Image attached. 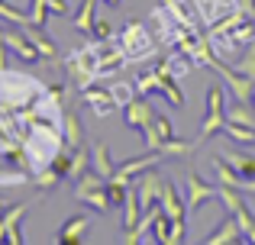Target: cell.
<instances>
[{
  "instance_id": "obj_1",
  "label": "cell",
  "mask_w": 255,
  "mask_h": 245,
  "mask_svg": "<svg viewBox=\"0 0 255 245\" xmlns=\"http://www.w3.org/2000/svg\"><path fill=\"white\" fill-rule=\"evenodd\" d=\"M65 71H68V78L75 81V87H78V90H84V87H91V84H97V78H100L97 39L71 52V55L65 58Z\"/></svg>"
},
{
  "instance_id": "obj_2",
  "label": "cell",
  "mask_w": 255,
  "mask_h": 245,
  "mask_svg": "<svg viewBox=\"0 0 255 245\" xmlns=\"http://www.w3.org/2000/svg\"><path fill=\"white\" fill-rule=\"evenodd\" d=\"M120 45H123L129 65L149 62V58H155V52H158V42L149 36V29H145L142 23H136V19L123 26V32H120Z\"/></svg>"
},
{
  "instance_id": "obj_3",
  "label": "cell",
  "mask_w": 255,
  "mask_h": 245,
  "mask_svg": "<svg viewBox=\"0 0 255 245\" xmlns=\"http://www.w3.org/2000/svg\"><path fill=\"white\" fill-rule=\"evenodd\" d=\"M71 194H75L78 203H84V207L97 210V213H107L110 210V197H107V177L97 174V171H84L81 177L75 181V187H71Z\"/></svg>"
},
{
  "instance_id": "obj_4",
  "label": "cell",
  "mask_w": 255,
  "mask_h": 245,
  "mask_svg": "<svg viewBox=\"0 0 255 245\" xmlns=\"http://www.w3.org/2000/svg\"><path fill=\"white\" fill-rule=\"evenodd\" d=\"M226 126V94L220 84H210L207 87V113L204 120H200V132H197V145L207 142L210 136H217V132H223Z\"/></svg>"
},
{
  "instance_id": "obj_5",
  "label": "cell",
  "mask_w": 255,
  "mask_h": 245,
  "mask_svg": "<svg viewBox=\"0 0 255 245\" xmlns=\"http://www.w3.org/2000/svg\"><path fill=\"white\" fill-rule=\"evenodd\" d=\"M36 200H26V203H10V210L0 213V242H10V245H23L26 236L19 233V220L26 216V210L32 207Z\"/></svg>"
},
{
  "instance_id": "obj_6",
  "label": "cell",
  "mask_w": 255,
  "mask_h": 245,
  "mask_svg": "<svg viewBox=\"0 0 255 245\" xmlns=\"http://www.w3.org/2000/svg\"><path fill=\"white\" fill-rule=\"evenodd\" d=\"M6 26H10V23H3V19H0V39H3V45H6V49H10L13 55H19L26 65L39 62L42 55H39V49L29 42V36H26L23 29H6Z\"/></svg>"
},
{
  "instance_id": "obj_7",
  "label": "cell",
  "mask_w": 255,
  "mask_h": 245,
  "mask_svg": "<svg viewBox=\"0 0 255 245\" xmlns=\"http://www.w3.org/2000/svg\"><path fill=\"white\" fill-rule=\"evenodd\" d=\"M81 94V103L84 107H91V113L94 116H113L120 110V103L113 100V94H110V87H100V84H91V87H84V90H78Z\"/></svg>"
},
{
  "instance_id": "obj_8",
  "label": "cell",
  "mask_w": 255,
  "mask_h": 245,
  "mask_svg": "<svg viewBox=\"0 0 255 245\" xmlns=\"http://www.w3.org/2000/svg\"><path fill=\"white\" fill-rule=\"evenodd\" d=\"M123 120H126V126H129V129L145 132L152 123H155V107L145 100V94H136V97H132V100L123 107Z\"/></svg>"
},
{
  "instance_id": "obj_9",
  "label": "cell",
  "mask_w": 255,
  "mask_h": 245,
  "mask_svg": "<svg viewBox=\"0 0 255 245\" xmlns=\"http://www.w3.org/2000/svg\"><path fill=\"white\" fill-rule=\"evenodd\" d=\"M191 6H194V13H197L207 26L220 23L223 16H230V13L239 10L236 0H191Z\"/></svg>"
},
{
  "instance_id": "obj_10",
  "label": "cell",
  "mask_w": 255,
  "mask_h": 245,
  "mask_svg": "<svg viewBox=\"0 0 255 245\" xmlns=\"http://www.w3.org/2000/svg\"><path fill=\"white\" fill-rule=\"evenodd\" d=\"M184 187H187V200L184 203H187V210H191V213H194V210H200L207 200H210V197H217V187H213L210 181H204L197 171H191V174L184 177Z\"/></svg>"
},
{
  "instance_id": "obj_11",
  "label": "cell",
  "mask_w": 255,
  "mask_h": 245,
  "mask_svg": "<svg viewBox=\"0 0 255 245\" xmlns=\"http://www.w3.org/2000/svg\"><path fill=\"white\" fill-rule=\"evenodd\" d=\"M162 177L155 174V168L142 171V174L136 177V194H139V203H142V210H152L158 207V197H162Z\"/></svg>"
},
{
  "instance_id": "obj_12",
  "label": "cell",
  "mask_w": 255,
  "mask_h": 245,
  "mask_svg": "<svg viewBox=\"0 0 255 245\" xmlns=\"http://www.w3.org/2000/svg\"><path fill=\"white\" fill-rule=\"evenodd\" d=\"M162 162V155L158 152H145V155H139V158H126L123 164H117V174L113 177H120V181H136L142 171H149V168H155V164Z\"/></svg>"
},
{
  "instance_id": "obj_13",
  "label": "cell",
  "mask_w": 255,
  "mask_h": 245,
  "mask_svg": "<svg viewBox=\"0 0 255 245\" xmlns=\"http://www.w3.org/2000/svg\"><path fill=\"white\" fill-rule=\"evenodd\" d=\"M233 242H243V233H239V223H236L233 213L226 216L210 236H204V245H233Z\"/></svg>"
},
{
  "instance_id": "obj_14",
  "label": "cell",
  "mask_w": 255,
  "mask_h": 245,
  "mask_svg": "<svg viewBox=\"0 0 255 245\" xmlns=\"http://www.w3.org/2000/svg\"><path fill=\"white\" fill-rule=\"evenodd\" d=\"M158 207H162L165 213L171 216V220H184V213H187V203H181L178 187H174L171 181H165V184H162V197H158Z\"/></svg>"
},
{
  "instance_id": "obj_15",
  "label": "cell",
  "mask_w": 255,
  "mask_h": 245,
  "mask_svg": "<svg viewBox=\"0 0 255 245\" xmlns=\"http://www.w3.org/2000/svg\"><path fill=\"white\" fill-rule=\"evenodd\" d=\"M87 226H91V220H87V216H71V220H65V223H62V229H58L55 242H62V245H75V242H81V239H84V233H87Z\"/></svg>"
},
{
  "instance_id": "obj_16",
  "label": "cell",
  "mask_w": 255,
  "mask_h": 245,
  "mask_svg": "<svg viewBox=\"0 0 255 245\" xmlns=\"http://www.w3.org/2000/svg\"><path fill=\"white\" fill-rule=\"evenodd\" d=\"M23 32L29 36V42H32V45L39 49V55H42L45 62H58V45H55V42H52V39H49V36L42 32V26L29 23V26H26Z\"/></svg>"
},
{
  "instance_id": "obj_17",
  "label": "cell",
  "mask_w": 255,
  "mask_h": 245,
  "mask_svg": "<svg viewBox=\"0 0 255 245\" xmlns=\"http://www.w3.org/2000/svg\"><path fill=\"white\" fill-rule=\"evenodd\" d=\"M91 168L97 171V174H104L107 181L117 174V164H113V158H110L107 142H94V145H91Z\"/></svg>"
},
{
  "instance_id": "obj_18",
  "label": "cell",
  "mask_w": 255,
  "mask_h": 245,
  "mask_svg": "<svg viewBox=\"0 0 255 245\" xmlns=\"http://www.w3.org/2000/svg\"><path fill=\"white\" fill-rule=\"evenodd\" d=\"M65 142H68V149H78V145H84V129H81V120H78V110L68 103V110H65Z\"/></svg>"
},
{
  "instance_id": "obj_19",
  "label": "cell",
  "mask_w": 255,
  "mask_h": 245,
  "mask_svg": "<svg viewBox=\"0 0 255 245\" xmlns=\"http://www.w3.org/2000/svg\"><path fill=\"white\" fill-rule=\"evenodd\" d=\"M139 220H142V203H139L136 187H129V197H126V203H123V229L132 233V229L139 226Z\"/></svg>"
},
{
  "instance_id": "obj_20",
  "label": "cell",
  "mask_w": 255,
  "mask_h": 245,
  "mask_svg": "<svg viewBox=\"0 0 255 245\" xmlns=\"http://www.w3.org/2000/svg\"><path fill=\"white\" fill-rule=\"evenodd\" d=\"M194 149H197V142H181V139H165V142L158 145V155H162V158H187V155H194Z\"/></svg>"
},
{
  "instance_id": "obj_21",
  "label": "cell",
  "mask_w": 255,
  "mask_h": 245,
  "mask_svg": "<svg viewBox=\"0 0 255 245\" xmlns=\"http://www.w3.org/2000/svg\"><path fill=\"white\" fill-rule=\"evenodd\" d=\"M233 216H236V223H239V233H243V242L255 245V216H252V210L243 203V207H236V210H233Z\"/></svg>"
},
{
  "instance_id": "obj_22",
  "label": "cell",
  "mask_w": 255,
  "mask_h": 245,
  "mask_svg": "<svg viewBox=\"0 0 255 245\" xmlns=\"http://www.w3.org/2000/svg\"><path fill=\"white\" fill-rule=\"evenodd\" d=\"M94 13H97V0H81L78 13L71 16V23H75V29H78V32H91V26H94Z\"/></svg>"
},
{
  "instance_id": "obj_23",
  "label": "cell",
  "mask_w": 255,
  "mask_h": 245,
  "mask_svg": "<svg viewBox=\"0 0 255 245\" xmlns=\"http://www.w3.org/2000/svg\"><path fill=\"white\" fill-rule=\"evenodd\" d=\"M223 136L230 139V142H239V145H255V129L252 126H243V123H230L226 120Z\"/></svg>"
},
{
  "instance_id": "obj_24",
  "label": "cell",
  "mask_w": 255,
  "mask_h": 245,
  "mask_svg": "<svg viewBox=\"0 0 255 245\" xmlns=\"http://www.w3.org/2000/svg\"><path fill=\"white\" fill-rule=\"evenodd\" d=\"M162 71L158 68H152V71H142V75L136 78V94H158V90H162Z\"/></svg>"
},
{
  "instance_id": "obj_25",
  "label": "cell",
  "mask_w": 255,
  "mask_h": 245,
  "mask_svg": "<svg viewBox=\"0 0 255 245\" xmlns=\"http://www.w3.org/2000/svg\"><path fill=\"white\" fill-rule=\"evenodd\" d=\"M226 120L252 126V129H255V107H252V103H243V100H233V107L226 110Z\"/></svg>"
},
{
  "instance_id": "obj_26",
  "label": "cell",
  "mask_w": 255,
  "mask_h": 245,
  "mask_svg": "<svg viewBox=\"0 0 255 245\" xmlns=\"http://www.w3.org/2000/svg\"><path fill=\"white\" fill-rule=\"evenodd\" d=\"M84 171H91V152H87L84 145H78V149L71 152V168H68V181H78V177H81Z\"/></svg>"
},
{
  "instance_id": "obj_27",
  "label": "cell",
  "mask_w": 255,
  "mask_h": 245,
  "mask_svg": "<svg viewBox=\"0 0 255 245\" xmlns=\"http://www.w3.org/2000/svg\"><path fill=\"white\" fill-rule=\"evenodd\" d=\"M158 94H162V97L171 103L174 110H181V107H184V94H181V87H178V78L165 75V78H162V90H158Z\"/></svg>"
},
{
  "instance_id": "obj_28",
  "label": "cell",
  "mask_w": 255,
  "mask_h": 245,
  "mask_svg": "<svg viewBox=\"0 0 255 245\" xmlns=\"http://www.w3.org/2000/svg\"><path fill=\"white\" fill-rule=\"evenodd\" d=\"M0 19L10 26H19V29H26V26L32 23V16H26L23 10H16L13 3H6V0H0Z\"/></svg>"
},
{
  "instance_id": "obj_29",
  "label": "cell",
  "mask_w": 255,
  "mask_h": 245,
  "mask_svg": "<svg viewBox=\"0 0 255 245\" xmlns=\"http://www.w3.org/2000/svg\"><path fill=\"white\" fill-rule=\"evenodd\" d=\"M162 6H165V10L171 13L174 19H178L181 26H187V29H197V19L191 16V10H187V6L181 3V0H162Z\"/></svg>"
},
{
  "instance_id": "obj_30",
  "label": "cell",
  "mask_w": 255,
  "mask_h": 245,
  "mask_svg": "<svg viewBox=\"0 0 255 245\" xmlns=\"http://www.w3.org/2000/svg\"><path fill=\"white\" fill-rule=\"evenodd\" d=\"M223 155H226V152H223ZM226 162H230L243 177H255V155H246V152H233V155H226Z\"/></svg>"
},
{
  "instance_id": "obj_31",
  "label": "cell",
  "mask_w": 255,
  "mask_h": 245,
  "mask_svg": "<svg viewBox=\"0 0 255 245\" xmlns=\"http://www.w3.org/2000/svg\"><path fill=\"white\" fill-rule=\"evenodd\" d=\"M107 197H110V207H123L126 197H129V184L120 181V177H110L107 181Z\"/></svg>"
},
{
  "instance_id": "obj_32",
  "label": "cell",
  "mask_w": 255,
  "mask_h": 245,
  "mask_svg": "<svg viewBox=\"0 0 255 245\" xmlns=\"http://www.w3.org/2000/svg\"><path fill=\"white\" fill-rule=\"evenodd\" d=\"M110 94H113V100L120 103V110H123L126 103L136 97V84H129V81H113L110 84Z\"/></svg>"
},
{
  "instance_id": "obj_33",
  "label": "cell",
  "mask_w": 255,
  "mask_h": 245,
  "mask_svg": "<svg viewBox=\"0 0 255 245\" xmlns=\"http://www.w3.org/2000/svg\"><path fill=\"white\" fill-rule=\"evenodd\" d=\"M91 32H94V39H97V42H110V39H113V26L107 23V19H94Z\"/></svg>"
},
{
  "instance_id": "obj_34",
  "label": "cell",
  "mask_w": 255,
  "mask_h": 245,
  "mask_svg": "<svg viewBox=\"0 0 255 245\" xmlns=\"http://www.w3.org/2000/svg\"><path fill=\"white\" fill-rule=\"evenodd\" d=\"M49 3H45V0H32V23L36 26H45L49 23Z\"/></svg>"
},
{
  "instance_id": "obj_35",
  "label": "cell",
  "mask_w": 255,
  "mask_h": 245,
  "mask_svg": "<svg viewBox=\"0 0 255 245\" xmlns=\"http://www.w3.org/2000/svg\"><path fill=\"white\" fill-rule=\"evenodd\" d=\"M155 132H158V139H162V142H165V139H174V126L168 123V116L155 113ZM162 142H158V145H162Z\"/></svg>"
},
{
  "instance_id": "obj_36",
  "label": "cell",
  "mask_w": 255,
  "mask_h": 245,
  "mask_svg": "<svg viewBox=\"0 0 255 245\" xmlns=\"http://www.w3.org/2000/svg\"><path fill=\"white\" fill-rule=\"evenodd\" d=\"M184 233H187V223H184V220H171V236H168V245H181V242H184Z\"/></svg>"
},
{
  "instance_id": "obj_37",
  "label": "cell",
  "mask_w": 255,
  "mask_h": 245,
  "mask_svg": "<svg viewBox=\"0 0 255 245\" xmlns=\"http://www.w3.org/2000/svg\"><path fill=\"white\" fill-rule=\"evenodd\" d=\"M49 3V10L55 13V16H71V6H68V0H45Z\"/></svg>"
},
{
  "instance_id": "obj_38",
  "label": "cell",
  "mask_w": 255,
  "mask_h": 245,
  "mask_svg": "<svg viewBox=\"0 0 255 245\" xmlns=\"http://www.w3.org/2000/svg\"><path fill=\"white\" fill-rule=\"evenodd\" d=\"M104 3H107V6H113V10H117V6L123 3V0H104Z\"/></svg>"
},
{
  "instance_id": "obj_39",
  "label": "cell",
  "mask_w": 255,
  "mask_h": 245,
  "mask_svg": "<svg viewBox=\"0 0 255 245\" xmlns=\"http://www.w3.org/2000/svg\"><path fill=\"white\" fill-rule=\"evenodd\" d=\"M246 6H249V13H255V0H246Z\"/></svg>"
},
{
  "instance_id": "obj_40",
  "label": "cell",
  "mask_w": 255,
  "mask_h": 245,
  "mask_svg": "<svg viewBox=\"0 0 255 245\" xmlns=\"http://www.w3.org/2000/svg\"><path fill=\"white\" fill-rule=\"evenodd\" d=\"M6 207H10V203H6V200H3V197H0V213H3V210H6Z\"/></svg>"
},
{
  "instance_id": "obj_41",
  "label": "cell",
  "mask_w": 255,
  "mask_h": 245,
  "mask_svg": "<svg viewBox=\"0 0 255 245\" xmlns=\"http://www.w3.org/2000/svg\"><path fill=\"white\" fill-rule=\"evenodd\" d=\"M252 107H255V94H252Z\"/></svg>"
}]
</instances>
